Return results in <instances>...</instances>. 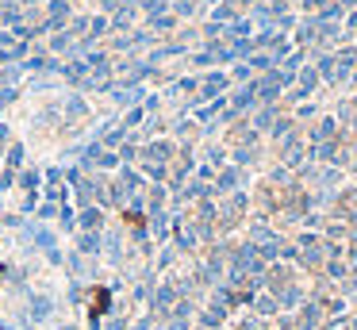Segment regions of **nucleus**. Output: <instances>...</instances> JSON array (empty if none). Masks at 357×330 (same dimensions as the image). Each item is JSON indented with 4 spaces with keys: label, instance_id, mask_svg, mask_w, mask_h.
<instances>
[{
    "label": "nucleus",
    "instance_id": "obj_1",
    "mask_svg": "<svg viewBox=\"0 0 357 330\" xmlns=\"http://www.w3.org/2000/svg\"><path fill=\"white\" fill-rule=\"evenodd\" d=\"M108 288H92L89 292V315H92V319H100V315H104V311H108Z\"/></svg>",
    "mask_w": 357,
    "mask_h": 330
}]
</instances>
